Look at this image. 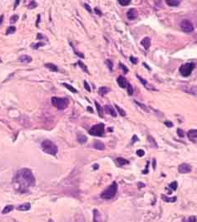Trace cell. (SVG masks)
<instances>
[{
	"instance_id": "4",
	"label": "cell",
	"mask_w": 197,
	"mask_h": 222,
	"mask_svg": "<svg viewBox=\"0 0 197 222\" xmlns=\"http://www.w3.org/2000/svg\"><path fill=\"white\" fill-rule=\"evenodd\" d=\"M52 104L53 107H57L58 110H64L69 104V100L68 98H59V97H56L53 96L51 99Z\"/></svg>"
},
{
	"instance_id": "55",
	"label": "cell",
	"mask_w": 197,
	"mask_h": 222,
	"mask_svg": "<svg viewBox=\"0 0 197 222\" xmlns=\"http://www.w3.org/2000/svg\"><path fill=\"white\" fill-rule=\"evenodd\" d=\"M152 166H153V169H155V159H153V163H152Z\"/></svg>"
},
{
	"instance_id": "42",
	"label": "cell",
	"mask_w": 197,
	"mask_h": 222,
	"mask_svg": "<svg viewBox=\"0 0 197 222\" xmlns=\"http://www.w3.org/2000/svg\"><path fill=\"white\" fill-rule=\"evenodd\" d=\"M119 66H120V67L121 68V69H122V71L124 72V73H128L127 67H126L125 65H123L122 63H120V64H119Z\"/></svg>"
},
{
	"instance_id": "48",
	"label": "cell",
	"mask_w": 197,
	"mask_h": 222,
	"mask_svg": "<svg viewBox=\"0 0 197 222\" xmlns=\"http://www.w3.org/2000/svg\"><path fill=\"white\" fill-rule=\"evenodd\" d=\"M37 38H38V39H42V38H44V39H48V38H46V37H44V35L41 34V33H38V34Z\"/></svg>"
},
{
	"instance_id": "41",
	"label": "cell",
	"mask_w": 197,
	"mask_h": 222,
	"mask_svg": "<svg viewBox=\"0 0 197 222\" xmlns=\"http://www.w3.org/2000/svg\"><path fill=\"white\" fill-rule=\"evenodd\" d=\"M176 131H177V134H178V136H179L180 137H185L184 131H183L181 129V128H178Z\"/></svg>"
},
{
	"instance_id": "44",
	"label": "cell",
	"mask_w": 197,
	"mask_h": 222,
	"mask_svg": "<svg viewBox=\"0 0 197 222\" xmlns=\"http://www.w3.org/2000/svg\"><path fill=\"white\" fill-rule=\"evenodd\" d=\"M130 61L132 62V64H136L137 62H138V59L136 58V57H134L133 56H131V57H130Z\"/></svg>"
},
{
	"instance_id": "3",
	"label": "cell",
	"mask_w": 197,
	"mask_h": 222,
	"mask_svg": "<svg viewBox=\"0 0 197 222\" xmlns=\"http://www.w3.org/2000/svg\"><path fill=\"white\" fill-rule=\"evenodd\" d=\"M117 192V182H112V184L110 186H108L103 192L101 194V198L105 199V200H110L112 199L116 195Z\"/></svg>"
},
{
	"instance_id": "49",
	"label": "cell",
	"mask_w": 197,
	"mask_h": 222,
	"mask_svg": "<svg viewBox=\"0 0 197 222\" xmlns=\"http://www.w3.org/2000/svg\"><path fill=\"white\" fill-rule=\"evenodd\" d=\"M84 7L86 8V9L87 10L88 12H90V13H91V8H90V6L88 5V4H84Z\"/></svg>"
},
{
	"instance_id": "45",
	"label": "cell",
	"mask_w": 197,
	"mask_h": 222,
	"mask_svg": "<svg viewBox=\"0 0 197 222\" xmlns=\"http://www.w3.org/2000/svg\"><path fill=\"white\" fill-rule=\"evenodd\" d=\"M137 141H139V138L136 137V135H134L133 137H132V139H131V144H134L136 142H137Z\"/></svg>"
},
{
	"instance_id": "1",
	"label": "cell",
	"mask_w": 197,
	"mask_h": 222,
	"mask_svg": "<svg viewBox=\"0 0 197 222\" xmlns=\"http://www.w3.org/2000/svg\"><path fill=\"white\" fill-rule=\"evenodd\" d=\"M35 177L31 170L23 168L16 173L13 180V185L15 190L20 193H26L28 188L35 186Z\"/></svg>"
},
{
	"instance_id": "27",
	"label": "cell",
	"mask_w": 197,
	"mask_h": 222,
	"mask_svg": "<svg viewBox=\"0 0 197 222\" xmlns=\"http://www.w3.org/2000/svg\"><path fill=\"white\" fill-rule=\"evenodd\" d=\"M15 31H16V27H13V26H10V27H8L7 31H6V35L13 34Z\"/></svg>"
},
{
	"instance_id": "54",
	"label": "cell",
	"mask_w": 197,
	"mask_h": 222,
	"mask_svg": "<svg viewBox=\"0 0 197 222\" xmlns=\"http://www.w3.org/2000/svg\"><path fill=\"white\" fill-rule=\"evenodd\" d=\"M3 21H4V15H1V16H0V25L2 24Z\"/></svg>"
},
{
	"instance_id": "47",
	"label": "cell",
	"mask_w": 197,
	"mask_h": 222,
	"mask_svg": "<svg viewBox=\"0 0 197 222\" xmlns=\"http://www.w3.org/2000/svg\"><path fill=\"white\" fill-rule=\"evenodd\" d=\"M136 77H138L139 79H140V82H141V83H142L143 85H145V86L146 85V83H147V82H146V81L145 80V79H142V78H141V77H140V76H139V75H136Z\"/></svg>"
},
{
	"instance_id": "6",
	"label": "cell",
	"mask_w": 197,
	"mask_h": 222,
	"mask_svg": "<svg viewBox=\"0 0 197 222\" xmlns=\"http://www.w3.org/2000/svg\"><path fill=\"white\" fill-rule=\"evenodd\" d=\"M194 68H195V64L192 62H187L180 67V73L183 77H188L191 74Z\"/></svg>"
},
{
	"instance_id": "20",
	"label": "cell",
	"mask_w": 197,
	"mask_h": 222,
	"mask_svg": "<svg viewBox=\"0 0 197 222\" xmlns=\"http://www.w3.org/2000/svg\"><path fill=\"white\" fill-rule=\"evenodd\" d=\"M44 66L52 72H58V68H57V67L56 65H54L53 63H46Z\"/></svg>"
},
{
	"instance_id": "29",
	"label": "cell",
	"mask_w": 197,
	"mask_h": 222,
	"mask_svg": "<svg viewBox=\"0 0 197 222\" xmlns=\"http://www.w3.org/2000/svg\"><path fill=\"white\" fill-rule=\"evenodd\" d=\"M95 105H96V107H97V112H98L99 116L102 117V107H101L100 104H99L97 102H95Z\"/></svg>"
},
{
	"instance_id": "13",
	"label": "cell",
	"mask_w": 197,
	"mask_h": 222,
	"mask_svg": "<svg viewBox=\"0 0 197 222\" xmlns=\"http://www.w3.org/2000/svg\"><path fill=\"white\" fill-rule=\"evenodd\" d=\"M116 163L117 164L118 166H125V165L129 164V161L126 160V159L124 158H121V157H118V158H117V160H116Z\"/></svg>"
},
{
	"instance_id": "37",
	"label": "cell",
	"mask_w": 197,
	"mask_h": 222,
	"mask_svg": "<svg viewBox=\"0 0 197 222\" xmlns=\"http://www.w3.org/2000/svg\"><path fill=\"white\" fill-rule=\"evenodd\" d=\"M18 15H13V16H12L11 18H10V23H16L17 21H18Z\"/></svg>"
},
{
	"instance_id": "9",
	"label": "cell",
	"mask_w": 197,
	"mask_h": 222,
	"mask_svg": "<svg viewBox=\"0 0 197 222\" xmlns=\"http://www.w3.org/2000/svg\"><path fill=\"white\" fill-rule=\"evenodd\" d=\"M117 83H118V85L120 86L121 88H126L128 85L127 81H126V79L123 76H119L118 77H117Z\"/></svg>"
},
{
	"instance_id": "46",
	"label": "cell",
	"mask_w": 197,
	"mask_h": 222,
	"mask_svg": "<svg viewBox=\"0 0 197 222\" xmlns=\"http://www.w3.org/2000/svg\"><path fill=\"white\" fill-rule=\"evenodd\" d=\"M164 124L166 125L167 127H172L173 126V123H172L171 122H168V121H166V122H164Z\"/></svg>"
},
{
	"instance_id": "19",
	"label": "cell",
	"mask_w": 197,
	"mask_h": 222,
	"mask_svg": "<svg viewBox=\"0 0 197 222\" xmlns=\"http://www.w3.org/2000/svg\"><path fill=\"white\" fill-rule=\"evenodd\" d=\"M77 141H78L79 143L84 144L87 142V137L83 134H78V136H77Z\"/></svg>"
},
{
	"instance_id": "2",
	"label": "cell",
	"mask_w": 197,
	"mask_h": 222,
	"mask_svg": "<svg viewBox=\"0 0 197 222\" xmlns=\"http://www.w3.org/2000/svg\"><path fill=\"white\" fill-rule=\"evenodd\" d=\"M41 146L44 152L52 156H55L58 151L57 146L50 140H44L41 144Z\"/></svg>"
},
{
	"instance_id": "31",
	"label": "cell",
	"mask_w": 197,
	"mask_h": 222,
	"mask_svg": "<svg viewBox=\"0 0 197 222\" xmlns=\"http://www.w3.org/2000/svg\"><path fill=\"white\" fill-rule=\"evenodd\" d=\"M44 45H45V43H44V42H38L37 44H32L31 47H33V49H38L39 47H42V46H44Z\"/></svg>"
},
{
	"instance_id": "14",
	"label": "cell",
	"mask_w": 197,
	"mask_h": 222,
	"mask_svg": "<svg viewBox=\"0 0 197 222\" xmlns=\"http://www.w3.org/2000/svg\"><path fill=\"white\" fill-rule=\"evenodd\" d=\"M19 61L23 63H29L32 62V57L28 55H23L19 57Z\"/></svg>"
},
{
	"instance_id": "10",
	"label": "cell",
	"mask_w": 197,
	"mask_h": 222,
	"mask_svg": "<svg viewBox=\"0 0 197 222\" xmlns=\"http://www.w3.org/2000/svg\"><path fill=\"white\" fill-rule=\"evenodd\" d=\"M126 15H127V18H129L130 20H134V19L136 18L137 13H136V11L135 8H130L127 11Z\"/></svg>"
},
{
	"instance_id": "22",
	"label": "cell",
	"mask_w": 197,
	"mask_h": 222,
	"mask_svg": "<svg viewBox=\"0 0 197 222\" xmlns=\"http://www.w3.org/2000/svg\"><path fill=\"white\" fill-rule=\"evenodd\" d=\"M166 4L169 6H172V7H175V6H178L180 4V1L178 0H166Z\"/></svg>"
},
{
	"instance_id": "36",
	"label": "cell",
	"mask_w": 197,
	"mask_h": 222,
	"mask_svg": "<svg viewBox=\"0 0 197 222\" xmlns=\"http://www.w3.org/2000/svg\"><path fill=\"white\" fill-rule=\"evenodd\" d=\"M127 92H128V94L130 95V96H131V95L133 94V88H132V86L131 85V84H129L128 83V85H127Z\"/></svg>"
},
{
	"instance_id": "58",
	"label": "cell",
	"mask_w": 197,
	"mask_h": 222,
	"mask_svg": "<svg viewBox=\"0 0 197 222\" xmlns=\"http://www.w3.org/2000/svg\"><path fill=\"white\" fill-rule=\"evenodd\" d=\"M48 222H54V221H53V220H48Z\"/></svg>"
},
{
	"instance_id": "7",
	"label": "cell",
	"mask_w": 197,
	"mask_h": 222,
	"mask_svg": "<svg viewBox=\"0 0 197 222\" xmlns=\"http://www.w3.org/2000/svg\"><path fill=\"white\" fill-rule=\"evenodd\" d=\"M180 26H181V29L184 32H186V33H190V32H192L194 30V26L192 24V23L189 20H186V19L181 21Z\"/></svg>"
},
{
	"instance_id": "52",
	"label": "cell",
	"mask_w": 197,
	"mask_h": 222,
	"mask_svg": "<svg viewBox=\"0 0 197 222\" xmlns=\"http://www.w3.org/2000/svg\"><path fill=\"white\" fill-rule=\"evenodd\" d=\"M95 12H96V13H97L98 15H101V14H102V13H101V12L99 11V9L97 8H95Z\"/></svg>"
},
{
	"instance_id": "30",
	"label": "cell",
	"mask_w": 197,
	"mask_h": 222,
	"mask_svg": "<svg viewBox=\"0 0 197 222\" xmlns=\"http://www.w3.org/2000/svg\"><path fill=\"white\" fill-rule=\"evenodd\" d=\"M77 63H78V65L80 66V67L82 68V70H83L84 72H86V73H88V70H87V67L85 64L83 63V62H82V61H78L77 62Z\"/></svg>"
},
{
	"instance_id": "18",
	"label": "cell",
	"mask_w": 197,
	"mask_h": 222,
	"mask_svg": "<svg viewBox=\"0 0 197 222\" xmlns=\"http://www.w3.org/2000/svg\"><path fill=\"white\" fill-rule=\"evenodd\" d=\"M141 45H142L146 49H148L150 45H151V40H150V38H143L142 41H141Z\"/></svg>"
},
{
	"instance_id": "21",
	"label": "cell",
	"mask_w": 197,
	"mask_h": 222,
	"mask_svg": "<svg viewBox=\"0 0 197 222\" xmlns=\"http://www.w3.org/2000/svg\"><path fill=\"white\" fill-rule=\"evenodd\" d=\"M109 88H106V87H101L100 88H99L98 90V92L99 94L101 95V96H104V95H106V93H108V92H109Z\"/></svg>"
},
{
	"instance_id": "40",
	"label": "cell",
	"mask_w": 197,
	"mask_h": 222,
	"mask_svg": "<svg viewBox=\"0 0 197 222\" xmlns=\"http://www.w3.org/2000/svg\"><path fill=\"white\" fill-rule=\"evenodd\" d=\"M83 84H84V88H85V89H86L87 92H91V88H90L89 84L87 82V81H84Z\"/></svg>"
},
{
	"instance_id": "12",
	"label": "cell",
	"mask_w": 197,
	"mask_h": 222,
	"mask_svg": "<svg viewBox=\"0 0 197 222\" xmlns=\"http://www.w3.org/2000/svg\"><path fill=\"white\" fill-rule=\"evenodd\" d=\"M187 135H188L189 139L194 142L195 139H197V130H190L187 133Z\"/></svg>"
},
{
	"instance_id": "28",
	"label": "cell",
	"mask_w": 197,
	"mask_h": 222,
	"mask_svg": "<svg viewBox=\"0 0 197 222\" xmlns=\"http://www.w3.org/2000/svg\"><path fill=\"white\" fill-rule=\"evenodd\" d=\"M115 107H116V109H117V111L120 113L121 116H122V117H126V111H125L124 110L122 109V108H121L120 107H119V106H117V105H115Z\"/></svg>"
},
{
	"instance_id": "51",
	"label": "cell",
	"mask_w": 197,
	"mask_h": 222,
	"mask_svg": "<svg viewBox=\"0 0 197 222\" xmlns=\"http://www.w3.org/2000/svg\"><path fill=\"white\" fill-rule=\"evenodd\" d=\"M98 167H99V166L97 165V164H94V165H93V166H92V168L94 170H97V169H98Z\"/></svg>"
},
{
	"instance_id": "5",
	"label": "cell",
	"mask_w": 197,
	"mask_h": 222,
	"mask_svg": "<svg viewBox=\"0 0 197 222\" xmlns=\"http://www.w3.org/2000/svg\"><path fill=\"white\" fill-rule=\"evenodd\" d=\"M89 134L94 137H102L104 135V124L99 123L91 126L89 130Z\"/></svg>"
},
{
	"instance_id": "17",
	"label": "cell",
	"mask_w": 197,
	"mask_h": 222,
	"mask_svg": "<svg viewBox=\"0 0 197 222\" xmlns=\"http://www.w3.org/2000/svg\"><path fill=\"white\" fill-rule=\"evenodd\" d=\"M30 208H31V204H30V203H24V204L18 206L17 209H18V211H26L30 210Z\"/></svg>"
},
{
	"instance_id": "38",
	"label": "cell",
	"mask_w": 197,
	"mask_h": 222,
	"mask_svg": "<svg viewBox=\"0 0 197 222\" xmlns=\"http://www.w3.org/2000/svg\"><path fill=\"white\" fill-rule=\"evenodd\" d=\"M106 64L107 65V67H108V68L110 69V71H112V68H113V64H112V62H111L110 60H106Z\"/></svg>"
},
{
	"instance_id": "16",
	"label": "cell",
	"mask_w": 197,
	"mask_h": 222,
	"mask_svg": "<svg viewBox=\"0 0 197 222\" xmlns=\"http://www.w3.org/2000/svg\"><path fill=\"white\" fill-rule=\"evenodd\" d=\"M93 147L97 150H101V151L105 149L104 144L102 143V142H100V141H96V142H94V144H93Z\"/></svg>"
},
{
	"instance_id": "34",
	"label": "cell",
	"mask_w": 197,
	"mask_h": 222,
	"mask_svg": "<svg viewBox=\"0 0 197 222\" xmlns=\"http://www.w3.org/2000/svg\"><path fill=\"white\" fill-rule=\"evenodd\" d=\"M118 3L122 6H126L131 3V0H118Z\"/></svg>"
},
{
	"instance_id": "32",
	"label": "cell",
	"mask_w": 197,
	"mask_h": 222,
	"mask_svg": "<svg viewBox=\"0 0 197 222\" xmlns=\"http://www.w3.org/2000/svg\"><path fill=\"white\" fill-rule=\"evenodd\" d=\"M37 6H38V4H37V3L35 2V1H31V2L29 3V4L27 5V8L29 9H33L35 8H37Z\"/></svg>"
},
{
	"instance_id": "56",
	"label": "cell",
	"mask_w": 197,
	"mask_h": 222,
	"mask_svg": "<svg viewBox=\"0 0 197 222\" xmlns=\"http://www.w3.org/2000/svg\"><path fill=\"white\" fill-rule=\"evenodd\" d=\"M19 2H20V1H19V0H17V1H16V2H15V5H14V8H16V7H17V6H18V4H19Z\"/></svg>"
},
{
	"instance_id": "11",
	"label": "cell",
	"mask_w": 197,
	"mask_h": 222,
	"mask_svg": "<svg viewBox=\"0 0 197 222\" xmlns=\"http://www.w3.org/2000/svg\"><path fill=\"white\" fill-rule=\"evenodd\" d=\"M105 110H106V111L107 113H109L110 115H111L113 117H117V112H116V110L114 109L111 106H109V105H106L105 106Z\"/></svg>"
},
{
	"instance_id": "50",
	"label": "cell",
	"mask_w": 197,
	"mask_h": 222,
	"mask_svg": "<svg viewBox=\"0 0 197 222\" xmlns=\"http://www.w3.org/2000/svg\"><path fill=\"white\" fill-rule=\"evenodd\" d=\"M148 165H149V162H147V164H146V170H145V171H143V173H144V174H146V173L148 172Z\"/></svg>"
},
{
	"instance_id": "23",
	"label": "cell",
	"mask_w": 197,
	"mask_h": 222,
	"mask_svg": "<svg viewBox=\"0 0 197 222\" xmlns=\"http://www.w3.org/2000/svg\"><path fill=\"white\" fill-rule=\"evenodd\" d=\"M161 199H162L165 202H175V200H176V196H174L172 197V198H169V197H167L166 195H161Z\"/></svg>"
},
{
	"instance_id": "33",
	"label": "cell",
	"mask_w": 197,
	"mask_h": 222,
	"mask_svg": "<svg viewBox=\"0 0 197 222\" xmlns=\"http://www.w3.org/2000/svg\"><path fill=\"white\" fill-rule=\"evenodd\" d=\"M177 186H178V183L177 181H172L170 184V188L172 189V191H175L177 189Z\"/></svg>"
},
{
	"instance_id": "35",
	"label": "cell",
	"mask_w": 197,
	"mask_h": 222,
	"mask_svg": "<svg viewBox=\"0 0 197 222\" xmlns=\"http://www.w3.org/2000/svg\"><path fill=\"white\" fill-rule=\"evenodd\" d=\"M135 102L136 104H137V105H138V106H140V107L142 108L143 110H145V111H146V112H149V110H148V108L146 107V106L144 105V104H141V103H140V102H136V101H135V102Z\"/></svg>"
},
{
	"instance_id": "15",
	"label": "cell",
	"mask_w": 197,
	"mask_h": 222,
	"mask_svg": "<svg viewBox=\"0 0 197 222\" xmlns=\"http://www.w3.org/2000/svg\"><path fill=\"white\" fill-rule=\"evenodd\" d=\"M93 219H94V222H102V216H101L100 213L97 210H94L93 211Z\"/></svg>"
},
{
	"instance_id": "8",
	"label": "cell",
	"mask_w": 197,
	"mask_h": 222,
	"mask_svg": "<svg viewBox=\"0 0 197 222\" xmlns=\"http://www.w3.org/2000/svg\"><path fill=\"white\" fill-rule=\"evenodd\" d=\"M178 171L181 174H185V173H189L191 171V166L187 163H183L181 164L178 167Z\"/></svg>"
},
{
	"instance_id": "24",
	"label": "cell",
	"mask_w": 197,
	"mask_h": 222,
	"mask_svg": "<svg viewBox=\"0 0 197 222\" xmlns=\"http://www.w3.org/2000/svg\"><path fill=\"white\" fill-rule=\"evenodd\" d=\"M62 86H64V87H65V88H67V89H68L70 92H73V93H77V89H75V88H73L72 86L69 85V84H68V83H62Z\"/></svg>"
},
{
	"instance_id": "26",
	"label": "cell",
	"mask_w": 197,
	"mask_h": 222,
	"mask_svg": "<svg viewBox=\"0 0 197 222\" xmlns=\"http://www.w3.org/2000/svg\"><path fill=\"white\" fill-rule=\"evenodd\" d=\"M148 140H149V143H150V146H153V147H157V144L156 142H155V139L153 138V137H152V136H148Z\"/></svg>"
},
{
	"instance_id": "57",
	"label": "cell",
	"mask_w": 197,
	"mask_h": 222,
	"mask_svg": "<svg viewBox=\"0 0 197 222\" xmlns=\"http://www.w3.org/2000/svg\"><path fill=\"white\" fill-rule=\"evenodd\" d=\"M87 111H91V112H93V111H92V108H91V107H87Z\"/></svg>"
},
{
	"instance_id": "53",
	"label": "cell",
	"mask_w": 197,
	"mask_h": 222,
	"mask_svg": "<svg viewBox=\"0 0 197 222\" xmlns=\"http://www.w3.org/2000/svg\"><path fill=\"white\" fill-rule=\"evenodd\" d=\"M39 19H40V15H38V20H37V23H36V26L37 27H38V23H39Z\"/></svg>"
},
{
	"instance_id": "25",
	"label": "cell",
	"mask_w": 197,
	"mask_h": 222,
	"mask_svg": "<svg viewBox=\"0 0 197 222\" xmlns=\"http://www.w3.org/2000/svg\"><path fill=\"white\" fill-rule=\"evenodd\" d=\"M13 210V206H5L4 207V209L3 210V211H2V213L4 214H8V213H9V212H11Z\"/></svg>"
},
{
	"instance_id": "43",
	"label": "cell",
	"mask_w": 197,
	"mask_h": 222,
	"mask_svg": "<svg viewBox=\"0 0 197 222\" xmlns=\"http://www.w3.org/2000/svg\"><path fill=\"white\" fill-rule=\"evenodd\" d=\"M136 155L138 156V157H141L145 155V151H143V150H138V151H136Z\"/></svg>"
},
{
	"instance_id": "39",
	"label": "cell",
	"mask_w": 197,
	"mask_h": 222,
	"mask_svg": "<svg viewBox=\"0 0 197 222\" xmlns=\"http://www.w3.org/2000/svg\"><path fill=\"white\" fill-rule=\"evenodd\" d=\"M186 222H196V216L191 215V216H190L187 219V220H186Z\"/></svg>"
}]
</instances>
